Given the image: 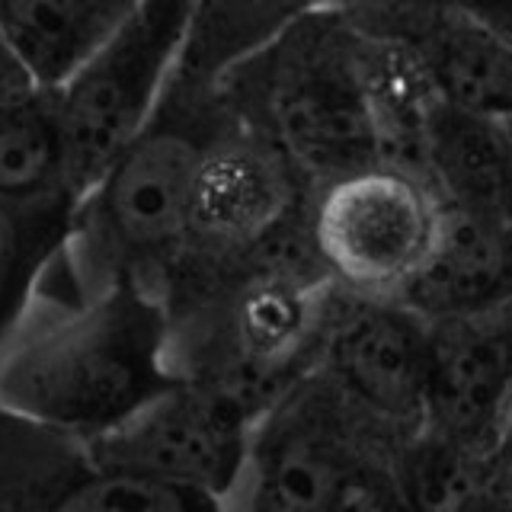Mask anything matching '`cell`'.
<instances>
[{
  "label": "cell",
  "instance_id": "5bb4252c",
  "mask_svg": "<svg viewBox=\"0 0 512 512\" xmlns=\"http://www.w3.org/2000/svg\"><path fill=\"white\" fill-rule=\"evenodd\" d=\"M74 199L77 186L52 93L32 87L0 112V205L71 215Z\"/></svg>",
  "mask_w": 512,
  "mask_h": 512
},
{
  "label": "cell",
  "instance_id": "7c38bea8",
  "mask_svg": "<svg viewBox=\"0 0 512 512\" xmlns=\"http://www.w3.org/2000/svg\"><path fill=\"white\" fill-rule=\"evenodd\" d=\"M407 52L442 103L506 122L512 61L503 26L464 7H432Z\"/></svg>",
  "mask_w": 512,
  "mask_h": 512
},
{
  "label": "cell",
  "instance_id": "277c9868",
  "mask_svg": "<svg viewBox=\"0 0 512 512\" xmlns=\"http://www.w3.org/2000/svg\"><path fill=\"white\" fill-rule=\"evenodd\" d=\"M202 0H128L103 39L52 87L77 196L144 125L173 84Z\"/></svg>",
  "mask_w": 512,
  "mask_h": 512
},
{
  "label": "cell",
  "instance_id": "e0dca14e",
  "mask_svg": "<svg viewBox=\"0 0 512 512\" xmlns=\"http://www.w3.org/2000/svg\"><path fill=\"white\" fill-rule=\"evenodd\" d=\"M84 471L80 442L0 410V509H64Z\"/></svg>",
  "mask_w": 512,
  "mask_h": 512
},
{
  "label": "cell",
  "instance_id": "52a82bcc",
  "mask_svg": "<svg viewBox=\"0 0 512 512\" xmlns=\"http://www.w3.org/2000/svg\"><path fill=\"white\" fill-rule=\"evenodd\" d=\"M253 420L256 413L237 391L176 378L128 420L84 442V455L100 468L144 471L231 506Z\"/></svg>",
  "mask_w": 512,
  "mask_h": 512
},
{
  "label": "cell",
  "instance_id": "30bf717a",
  "mask_svg": "<svg viewBox=\"0 0 512 512\" xmlns=\"http://www.w3.org/2000/svg\"><path fill=\"white\" fill-rule=\"evenodd\" d=\"M292 183L276 148L256 138H208L192 170L186 240L218 250L260 247L282 228Z\"/></svg>",
  "mask_w": 512,
  "mask_h": 512
},
{
  "label": "cell",
  "instance_id": "7402d4cb",
  "mask_svg": "<svg viewBox=\"0 0 512 512\" xmlns=\"http://www.w3.org/2000/svg\"><path fill=\"white\" fill-rule=\"evenodd\" d=\"M250 4H269V0H250Z\"/></svg>",
  "mask_w": 512,
  "mask_h": 512
},
{
  "label": "cell",
  "instance_id": "3957f363",
  "mask_svg": "<svg viewBox=\"0 0 512 512\" xmlns=\"http://www.w3.org/2000/svg\"><path fill=\"white\" fill-rule=\"evenodd\" d=\"M212 135L157 116L80 189L55 260L80 295L116 279L154 282L186 244L189 183Z\"/></svg>",
  "mask_w": 512,
  "mask_h": 512
},
{
  "label": "cell",
  "instance_id": "6da1fadb",
  "mask_svg": "<svg viewBox=\"0 0 512 512\" xmlns=\"http://www.w3.org/2000/svg\"><path fill=\"white\" fill-rule=\"evenodd\" d=\"M180 375L160 288L116 279L87 295L36 292L0 346V410L74 442L128 420Z\"/></svg>",
  "mask_w": 512,
  "mask_h": 512
},
{
  "label": "cell",
  "instance_id": "7a4b0ae2",
  "mask_svg": "<svg viewBox=\"0 0 512 512\" xmlns=\"http://www.w3.org/2000/svg\"><path fill=\"white\" fill-rule=\"evenodd\" d=\"M276 151L330 180L384 160L372 36L336 10H304L237 64Z\"/></svg>",
  "mask_w": 512,
  "mask_h": 512
},
{
  "label": "cell",
  "instance_id": "4fadbf2b",
  "mask_svg": "<svg viewBox=\"0 0 512 512\" xmlns=\"http://www.w3.org/2000/svg\"><path fill=\"white\" fill-rule=\"evenodd\" d=\"M327 279L272 266L237 295L231 311L234 352L250 378L282 375L324 330L330 314Z\"/></svg>",
  "mask_w": 512,
  "mask_h": 512
},
{
  "label": "cell",
  "instance_id": "5b68a950",
  "mask_svg": "<svg viewBox=\"0 0 512 512\" xmlns=\"http://www.w3.org/2000/svg\"><path fill=\"white\" fill-rule=\"evenodd\" d=\"M356 416L320 375L256 413L231 506L282 512L397 506L394 471L365 455Z\"/></svg>",
  "mask_w": 512,
  "mask_h": 512
},
{
  "label": "cell",
  "instance_id": "8992f818",
  "mask_svg": "<svg viewBox=\"0 0 512 512\" xmlns=\"http://www.w3.org/2000/svg\"><path fill=\"white\" fill-rule=\"evenodd\" d=\"M439 196L397 164H368L330 180L311 218V247L352 295L400 298L436 237Z\"/></svg>",
  "mask_w": 512,
  "mask_h": 512
},
{
  "label": "cell",
  "instance_id": "44dd1931",
  "mask_svg": "<svg viewBox=\"0 0 512 512\" xmlns=\"http://www.w3.org/2000/svg\"><path fill=\"white\" fill-rule=\"evenodd\" d=\"M400 4H413V7H426V10H432V7H464V10H474L471 0H400Z\"/></svg>",
  "mask_w": 512,
  "mask_h": 512
},
{
  "label": "cell",
  "instance_id": "9c48e42d",
  "mask_svg": "<svg viewBox=\"0 0 512 512\" xmlns=\"http://www.w3.org/2000/svg\"><path fill=\"white\" fill-rule=\"evenodd\" d=\"M506 404V311L432 317L420 432L468 448H503Z\"/></svg>",
  "mask_w": 512,
  "mask_h": 512
},
{
  "label": "cell",
  "instance_id": "8fae6325",
  "mask_svg": "<svg viewBox=\"0 0 512 512\" xmlns=\"http://www.w3.org/2000/svg\"><path fill=\"white\" fill-rule=\"evenodd\" d=\"M506 282V221L442 199L426 263L400 301L426 320L484 314L506 308Z\"/></svg>",
  "mask_w": 512,
  "mask_h": 512
},
{
  "label": "cell",
  "instance_id": "ac0fdd59",
  "mask_svg": "<svg viewBox=\"0 0 512 512\" xmlns=\"http://www.w3.org/2000/svg\"><path fill=\"white\" fill-rule=\"evenodd\" d=\"M68 218L0 205V346L23 320L48 256L68 231Z\"/></svg>",
  "mask_w": 512,
  "mask_h": 512
},
{
  "label": "cell",
  "instance_id": "2e32d148",
  "mask_svg": "<svg viewBox=\"0 0 512 512\" xmlns=\"http://www.w3.org/2000/svg\"><path fill=\"white\" fill-rule=\"evenodd\" d=\"M128 0H0V39L32 84L52 90L84 61Z\"/></svg>",
  "mask_w": 512,
  "mask_h": 512
},
{
  "label": "cell",
  "instance_id": "ba28073f",
  "mask_svg": "<svg viewBox=\"0 0 512 512\" xmlns=\"http://www.w3.org/2000/svg\"><path fill=\"white\" fill-rule=\"evenodd\" d=\"M320 378L362 420L413 439L426 413L429 320L400 298L356 295L324 320Z\"/></svg>",
  "mask_w": 512,
  "mask_h": 512
},
{
  "label": "cell",
  "instance_id": "9a60e30c",
  "mask_svg": "<svg viewBox=\"0 0 512 512\" xmlns=\"http://www.w3.org/2000/svg\"><path fill=\"white\" fill-rule=\"evenodd\" d=\"M420 154H426L432 176L445 192L442 199L506 221V122L474 116L436 100L426 119Z\"/></svg>",
  "mask_w": 512,
  "mask_h": 512
},
{
  "label": "cell",
  "instance_id": "ffe728a7",
  "mask_svg": "<svg viewBox=\"0 0 512 512\" xmlns=\"http://www.w3.org/2000/svg\"><path fill=\"white\" fill-rule=\"evenodd\" d=\"M32 87V77L23 71V64L13 58V52L0 39V112H4L13 100H20L23 93H29Z\"/></svg>",
  "mask_w": 512,
  "mask_h": 512
},
{
  "label": "cell",
  "instance_id": "d6986e66",
  "mask_svg": "<svg viewBox=\"0 0 512 512\" xmlns=\"http://www.w3.org/2000/svg\"><path fill=\"white\" fill-rule=\"evenodd\" d=\"M64 509H144V512H199L221 509L202 490H192L173 480L132 471V468H100L87 461V471L71 487Z\"/></svg>",
  "mask_w": 512,
  "mask_h": 512
}]
</instances>
